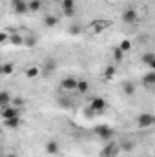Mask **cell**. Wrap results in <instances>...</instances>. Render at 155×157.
I'll return each instance as SVG.
<instances>
[{"instance_id": "obj_1", "label": "cell", "mask_w": 155, "mask_h": 157, "mask_svg": "<svg viewBox=\"0 0 155 157\" xmlns=\"http://www.w3.org/2000/svg\"><path fill=\"white\" fill-rule=\"evenodd\" d=\"M110 26H112V20H108V18H97V20H93V22L86 28V33H89V35H100V33L106 31Z\"/></svg>"}, {"instance_id": "obj_2", "label": "cell", "mask_w": 155, "mask_h": 157, "mask_svg": "<svg viewBox=\"0 0 155 157\" xmlns=\"http://www.w3.org/2000/svg\"><path fill=\"white\" fill-rule=\"evenodd\" d=\"M93 132H95L102 141H112V139L115 137V130L110 128V126H106V124H99V126H95Z\"/></svg>"}, {"instance_id": "obj_3", "label": "cell", "mask_w": 155, "mask_h": 157, "mask_svg": "<svg viewBox=\"0 0 155 157\" xmlns=\"http://www.w3.org/2000/svg\"><path fill=\"white\" fill-rule=\"evenodd\" d=\"M119 154H120V144L115 143V141H110V143L102 148L100 157H117Z\"/></svg>"}, {"instance_id": "obj_4", "label": "cell", "mask_w": 155, "mask_h": 157, "mask_svg": "<svg viewBox=\"0 0 155 157\" xmlns=\"http://www.w3.org/2000/svg\"><path fill=\"white\" fill-rule=\"evenodd\" d=\"M137 126H139L141 130L155 126V115L153 113H141V115L137 117Z\"/></svg>"}, {"instance_id": "obj_5", "label": "cell", "mask_w": 155, "mask_h": 157, "mask_svg": "<svg viewBox=\"0 0 155 157\" xmlns=\"http://www.w3.org/2000/svg\"><path fill=\"white\" fill-rule=\"evenodd\" d=\"M106 106H108V102H106L102 97H93V99L89 101V104H88V108H89V110H93L97 115H99V113H102V112L106 110Z\"/></svg>"}, {"instance_id": "obj_6", "label": "cell", "mask_w": 155, "mask_h": 157, "mask_svg": "<svg viewBox=\"0 0 155 157\" xmlns=\"http://www.w3.org/2000/svg\"><path fill=\"white\" fill-rule=\"evenodd\" d=\"M78 88V78L75 77H64L60 80V90L64 91H77Z\"/></svg>"}, {"instance_id": "obj_7", "label": "cell", "mask_w": 155, "mask_h": 157, "mask_svg": "<svg viewBox=\"0 0 155 157\" xmlns=\"http://www.w3.org/2000/svg\"><path fill=\"white\" fill-rule=\"evenodd\" d=\"M11 6H13V11L17 15H26L29 13V6L26 0H11Z\"/></svg>"}, {"instance_id": "obj_8", "label": "cell", "mask_w": 155, "mask_h": 157, "mask_svg": "<svg viewBox=\"0 0 155 157\" xmlns=\"http://www.w3.org/2000/svg\"><path fill=\"white\" fill-rule=\"evenodd\" d=\"M137 20H139V15H137V11L133 7L124 9V13H122V22L124 24H135Z\"/></svg>"}, {"instance_id": "obj_9", "label": "cell", "mask_w": 155, "mask_h": 157, "mask_svg": "<svg viewBox=\"0 0 155 157\" xmlns=\"http://www.w3.org/2000/svg\"><path fill=\"white\" fill-rule=\"evenodd\" d=\"M55 70H57V60H55V59H46V60H44V66H42V75L47 77V75H51Z\"/></svg>"}, {"instance_id": "obj_10", "label": "cell", "mask_w": 155, "mask_h": 157, "mask_svg": "<svg viewBox=\"0 0 155 157\" xmlns=\"http://www.w3.org/2000/svg\"><path fill=\"white\" fill-rule=\"evenodd\" d=\"M18 112H20V108H17V106H6V108H2V121H6V119H13L18 115Z\"/></svg>"}, {"instance_id": "obj_11", "label": "cell", "mask_w": 155, "mask_h": 157, "mask_svg": "<svg viewBox=\"0 0 155 157\" xmlns=\"http://www.w3.org/2000/svg\"><path fill=\"white\" fill-rule=\"evenodd\" d=\"M44 150H46V154H49V155H57V154L60 152V144H59L57 141H47L46 146H44Z\"/></svg>"}, {"instance_id": "obj_12", "label": "cell", "mask_w": 155, "mask_h": 157, "mask_svg": "<svg viewBox=\"0 0 155 157\" xmlns=\"http://www.w3.org/2000/svg\"><path fill=\"white\" fill-rule=\"evenodd\" d=\"M135 90H137V88H135V84H133L131 80H124V82H122V93H124V95L133 97V95H135Z\"/></svg>"}, {"instance_id": "obj_13", "label": "cell", "mask_w": 155, "mask_h": 157, "mask_svg": "<svg viewBox=\"0 0 155 157\" xmlns=\"http://www.w3.org/2000/svg\"><path fill=\"white\" fill-rule=\"evenodd\" d=\"M11 104H13V97L9 95V91H2L0 93V108L11 106Z\"/></svg>"}, {"instance_id": "obj_14", "label": "cell", "mask_w": 155, "mask_h": 157, "mask_svg": "<svg viewBox=\"0 0 155 157\" xmlns=\"http://www.w3.org/2000/svg\"><path fill=\"white\" fill-rule=\"evenodd\" d=\"M4 126L9 128V130H17L20 126V115H17V117H13V119H6L4 121Z\"/></svg>"}, {"instance_id": "obj_15", "label": "cell", "mask_w": 155, "mask_h": 157, "mask_svg": "<svg viewBox=\"0 0 155 157\" xmlns=\"http://www.w3.org/2000/svg\"><path fill=\"white\" fill-rule=\"evenodd\" d=\"M13 73H15V64H13V62H6V64H2V68H0V75L7 77V75H13Z\"/></svg>"}, {"instance_id": "obj_16", "label": "cell", "mask_w": 155, "mask_h": 157, "mask_svg": "<svg viewBox=\"0 0 155 157\" xmlns=\"http://www.w3.org/2000/svg\"><path fill=\"white\" fill-rule=\"evenodd\" d=\"M89 91V82L86 78H78V88H77V93L80 95H86Z\"/></svg>"}, {"instance_id": "obj_17", "label": "cell", "mask_w": 155, "mask_h": 157, "mask_svg": "<svg viewBox=\"0 0 155 157\" xmlns=\"http://www.w3.org/2000/svg\"><path fill=\"white\" fill-rule=\"evenodd\" d=\"M119 144H120V152H131V150L135 148V143L130 141V139H122Z\"/></svg>"}, {"instance_id": "obj_18", "label": "cell", "mask_w": 155, "mask_h": 157, "mask_svg": "<svg viewBox=\"0 0 155 157\" xmlns=\"http://www.w3.org/2000/svg\"><path fill=\"white\" fill-rule=\"evenodd\" d=\"M42 73V70H40L39 66H29L28 70H26V77L28 78H37Z\"/></svg>"}, {"instance_id": "obj_19", "label": "cell", "mask_w": 155, "mask_h": 157, "mask_svg": "<svg viewBox=\"0 0 155 157\" xmlns=\"http://www.w3.org/2000/svg\"><path fill=\"white\" fill-rule=\"evenodd\" d=\"M117 75V66L115 64H110L106 70H104V80H112Z\"/></svg>"}, {"instance_id": "obj_20", "label": "cell", "mask_w": 155, "mask_h": 157, "mask_svg": "<svg viewBox=\"0 0 155 157\" xmlns=\"http://www.w3.org/2000/svg\"><path fill=\"white\" fill-rule=\"evenodd\" d=\"M59 24V18L55 17V15H47V17H44V26L46 28H55Z\"/></svg>"}, {"instance_id": "obj_21", "label": "cell", "mask_w": 155, "mask_h": 157, "mask_svg": "<svg viewBox=\"0 0 155 157\" xmlns=\"http://www.w3.org/2000/svg\"><path fill=\"white\" fill-rule=\"evenodd\" d=\"M9 42H11L13 46H22V44L26 42V39H24L22 35H18V33H13V35L9 37Z\"/></svg>"}, {"instance_id": "obj_22", "label": "cell", "mask_w": 155, "mask_h": 157, "mask_svg": "<svg viewBox=\"0 0 155 157\" xmlns=\"http://www.w3.org/2000/svg\"><path fill=\"white\" fill-rule=\"evenodd\" d=\"M142 82L146 86H155V71H148L144 77H142Z\"/></svg>"}, {"instance_id": "obj_23", "label": "cell", "mask_w": 155, "mask_h": 157, "mask_svg": "<svg viewBox=\"0 0 155 157\" xmlns=\"http://www.w3.org/2000/svg\"><path fill=\"white\" fill-rule=\"evenodd\" d=\"M28 6H29V11L31 13H37V11H40V7H42V0H29Z\"/></svg>"}, {"instance_id": "obj_24", "label": "cell", "mask_w": 155, "mask_h": 157, "mask_svg": "<svg viewBox=\"0 0 155 157\" xmlns=\"http://www.w3.org/2000/svg\"><path fill=\"white\" fill-rule=\"evenodd\" d=\"M122 59H124V51L117 46L115 49H113V60H115V62H120Z\"/></svg>"}, {"instance_id": "obj_25", "label": "cell", "mask_w": 155, "mask_h": 157, "mask_svg": "<svg viewBox=\"0 0 155 157\" xmlns=\"http://www.w3.org/2000/svg\"><path fill=\"white\" fill-rule=\"evenodd\" d=\"M62 9H75V0H60Z\"/></svg>"}, {"instance_id": "obj_26", "label": "cell", "mask_w": 155, "mask_h": 157, "mask_svg": "<svg viewBox=\"0 0 155 157\" xmlns=\"http://www.w3.org/2000/svg\"><path fill=\"white\" fill-rule=\"evenodd\" d=\"M153 60H155V53H144V55H142V62H144V64L150 66Z\"/></svg>"}, {"instance_id": "obj_27", "label": "cell", "mask_w": 155, "mask_h": 157, "mask_svg": "<svg viewBox=\"0 0 155 157\" xmlns=\"http://www.w3.org/2000/svg\"><path fill=\"white\" fill-rule=\"evenodd\" d=\"M28 48H35L37 46V37L35 35H29V37H26V42H24Z\"/></svg>"}, {"instance_id": "obj_28", "label": "cell", "mask_w": 155, "mask_h": 157, "mask_svg": "<svg viewBox=\"0 0 155 157\" xmlns=\"http://www.w3.org/2000/svg\"><path fill=\"white\" fill-rule=\"evenodd\" d=\"M119 48L122 49V51H130L131 49V40H128V39H124L120 44H119Z\"/></svg>"}, {"instance_id": "obj_29", "label": "cell", "mask_w": 155, "mask_h": 157, "mask_svg": "<svg viewBox=\"0 0 155 157\" xmlns=\"http://www.w3.org/2000/svg\"><path fill=\"white\" fill-rule=\"evenodd\" d=\"M70 33H71V35H80V33H82V28H80L78 24H73V26H70Z\"/></svg>"}, {"instance_id": "obj_30", "label": "cell", "mask_w": 155, "mask_h": 157, "mask_svg": "<svg viewBox=\"0 0 155 157\" xmlns=\"http://www.w3.org/2000/svg\"><path fill=\"white\" fill-rule=\"evenodd\" d=\"M9 37L11 35H7V33H0V46H4L6 42H9Z\"/></svg>"}, {"instance_id": "obj_31", "label": "cell", "mask_w": 155, "mask_h": 157, "mask_svg": "<svg viewBox=\"0 0 155 157\" xmlns=\"http://www.w3.org/2000/svg\"><path fill=\"white\" fill-rule=\"evenodd\" d=\"M62 13H64V17H68V18H73V17H75V9H62Z\"/></svg>"}, {"instance_id": "obj_32", "label": "cell", "mask_w": 155, "mask_h": 157, "mask_svg": "<svg viewBox=\"0 0 155 157\" xmlns=\"http://www.w3.org/2000/svg\"><path fill=\"white\" fill-rule=\"evenodd\" d=\"M22 104H24V99H20V97H15V99H13V106L22 108Z\"/></svg>"}, {"instance_id": "obj_33", "label": "cell", "mask_w": 155, "mask_h": 157, "mask_svg": "<svg viewBox=\"0 0 155 157\" xmlns=\"http://www.w3.org/2000/svg\"><path fill=\"white\" fill-rule=\"evenodd\" d=\"M6 157H18V154H15V152H11V154H7Z\"/></svg>"}, {"instance_id": "obj_34", "label": "cell", "mask_w": 155, "mask_h": 157, "mask_svg": "<svg viewBox=\"0 0 155 157\" xmlns=\"http://www.w3.org/2000/svg\"><path fill=\"white\" fill-rule=\"evenodd\" d=\"M150 68H152V71H155V60L152 62V64H150Z\"/></svg>"}]
</instances>
